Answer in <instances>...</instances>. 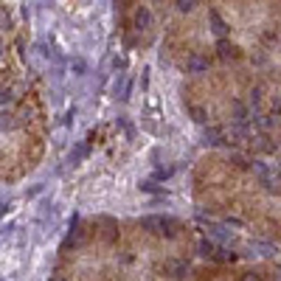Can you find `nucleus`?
I'll list each match as a JSON object with an SVG mask.
<instances>
[{
    "label": "nucleus",
    "instance_id": "7ed1b4c3",
    "mask_svg": "<svg viewBox=\"0 0 281 281\" xmlns=\"http://www.w3.org/2000/svg\"><path fill=\"white\" fill-rule=\"evenodd\" d=\"M186 70L189 73H208V59L200 57V53H191L186 59Z\"/></svg>",
    "mask_w": 281,
    "mask_h": 281
},
{
    "label": "nucleus",
    "instance_id": "4468645a",
    "mask_svg": "<svg viewBox=\"0 0 281 281\" xmlns=\"http://www.w3.org/2000/svg\"><path fill=\"white\" fill-rule=\"evenodd\" d=\"M87 152H90V146H87V143H79V146L70 152V163H79L82 158H87Z\"/></svg>",
    "mask_w": 281,
    "mask_h": 281
},
{
    "label": "nucleus",
    "instance_id": "0eeeda50",
    "mask_svg": "<svg viewBox=\"0 0 281 281\" xmlns=\"http://www.w3.org/2000/svg\"><path fill=\"white\" fill-rule=\"evenodd\" d=\"M135 28H138V31H149V28H152V11H149L146 6H141V9L135 11Z\"/></svg>",
    "mask_w": 281,
    "mask_h": 281
},
{
    "label": "nucleus",
    "instance_id": "aec40b11",
    "mask_svg": "<svg viewBox=\"0 0 281 281\" xmlns=\"http://www.w3.org/2000/svg\"><path fill=\"white\" fill-rule=\"evenodd\" d=\"M242 281H261V276H259V273H245Z\"/></svg>",
    "mask_w": 281,
    "mask_h": 281
},
{
    "label": "nucleus",
    "instance_id": "dca6fc26",
    "mask_svg": "<svg viewBox=\"0 0 281 281\" xmlns=\"http://www.w3.org/2000/svg\"><path fill=\"white\" fill-rule=\"evenodd\" d=\"M256 121H259V127L265 129V133H267V129H273V124H276L270 116H256Z\"/></svg>",
    "mask_w": 281,
    "mask_h": 281
},
{
    "label": "nucleus",
    "instance_id": "423d86ee",
    "mask_svg": "<svg viewBox=\"0 0 281 281\" xmlns=\"http://www.w3.org/2000/svg\"><path fill=\"white\" fill-rule=\"evenodd\" d=\"M231 113H234V124H236V127H245V124H248V107H245V101L234 99V101H231Z\"/></svg>",
    "mask_w": 281,
    "mask_h": 281
},
{
    "label": "nucleus",
    "instance_id": "ddd939ff",
    "mask_svg": "<svg viewBox=\"0 0 281 281\" xmlns=\"http://www.w3.org/2000/svg\"><path fill=\"white\" fill-rule=\"evenodd\" d=\"M189 113H191V118H194V121L197 124H205L208 121V110H205V107H189Z\"/></svg>",
    "mask_w": 281,
    "mask_h": 281
},
{
    "label": "nucleus",
    "instance_id": "6e6552de",
    "mask_svg": "<svg viewBox=\"0 0 281 281\" xmlns=\"http://www.w3.org/2000/svg\"><path fill=\"white\" fill-rule=\"evenodd\" d=\"M208 236L219 239V242H228V239H231V231H228V225H219V222H208Z\"/></svg>",
    "mask_w": 281,
    "mask_h": 281
},
{
    "label": "nucleus",
    "instance_id": "412c9836",
    "mask_svg": "<svg viewBox=\"0 0 281 281\" xmlns=\"http://www.w3.org/2000/svg\"><path fill=\"white\" fill-rule=\"evenodd\" d=\"M51 281H65V278H59V276H57V278H51Z\"/></svg>",
    "mask_w": 281,
    "mask_h": 281
},
{
    "label": "nucleus",
    "instance_id": "20e7f679",
    "mask_svg": "<svg viewBox=\"0 0 281 281\" xmlns=\"http://www.w3.org/2000/svg\"><path fill=\"white\" fill-rule=\"evenodd\" d=\"M208 23H211V31L217 34L219 40H225V34H228V23L219 17V11H208Z\"/></svg>",
    "mask_w": 281,
    "mask_h": 281
},
{
    "label": "nucleus",
    "instance_id": "9b49d317",
    "mask_svg": "<svg viewBox=\"0 0 281 281\" xmlns=\"http://www.w3.org/2000/svg\"><path fill=\"white\" fill-rule=\"evenodd\" d=\"M250 250H259V256H276L278 253L276 245H267V242H250Z\"/></svg>",
    "mask_w": 281,
    "mask_h": 281
},
{
    "label": "nucleus",
    "instance_id": "f257e3e1",
    "mask_svg": "<svg viewBox=\"0 0 281 281\" xmlns=\"http://www.w3.org/2000/svg\"><path fill=\"white\" fill-rule=\"evenodd\" d=\"M141 228L149 231V234H158V236H175V222H172L169 217H158V214L143 217L141 219Z\"/></svg>",
    "mask_w": 281,
    "mask_h": 281
},
{
    "label": "nucleus",
    "instance_id": "39448f33",
    "mask_svg": "<svg viewBox=\"0 0 281 281\" xmlns=\"http://www.w3.org/2000/svg\"><path fill=\"white\" fill-rule=\"evenodd\" d=\"M236 53H239V48L231 43V40H217V57L219 59L228 62V59H236Z\"/></svg>",
    "mask_w": 281,
    "mask_h": 281
},
{
    "label": "nucleus",
    "instance_id": "f8f14e48",
    "mask_svg": "<svg viewBox=\"0 0 281 281\" xmlns=\"http://www.w3.org/2000/svg\"><path fill=\"white\" fill-rule=\"evenodd\" d=\"M197 248H200V253L205 256V259H214V253H217V248H214L211 239H200V245H197Z\"/></svg>",
    "mask_w": 281,
    "mask_h": 281
},
{
    "label": "nucleus",
    "instance_id": "f3484780",
    "mask_svg": "<svg viewBox=\"0 0 281 281\" xmlns=\"http://www.w3.org/2000/svg\"><path fill=\"white\" fill-rule=\"evenodd\" d=\"M214 259H217V261H234L236 256L228 253V250H217V253H214Z\"/></svg>",
    "mask_w": 281,
    "mask_h": 281
},
{
    "label": "nucleus",
    "instance_id": "a211bd4d",
    "mask_svg": "<svg viewBox=\"0 0 281 281\" xmlns=\"http://www.w3.org/2000/svg\"><path fill=\"white\" fill-rule=\"evenodd\" d=\"M259 99H261V87H253V93H250V104H259Z\"/></svg>",
    "mask_w": 281,
    "mask_h": 281
},
{
    "label": "nucleus",
    "instance_id": "6ab92c4d",
    "mask_svg": "<svg viewBox=\"0 0 281 281\" xmlns=\"http://www.w3.org/2000/svg\"><path fill=\"white\" fill-rule=\"evenodd\" d=\"M73 70L76 73H85V59H73Z\"/></svg>",
    "mask_w": 281,
    "mask_h": 281
},
{
    "label": "nucleus",
    "instance_id": "2eb2a0df",
    "mask_svg": "<svg viewBox=\"0 0 281 281\" xmlns=\"http://www.w3.org/2000/svg\"><path fill=\"white\" fill-rule=\"evenodd\" d=\"M177 11L180 14H189V11H194V6H197V0H177Z\"/></svg>",
    "mask_w": 281,
    "mask_h": 281
},
{
    "label": "nucleus",
    "instance_id": "9d476101",
    "mask_svg": "<svg viewBox=\"0 0 281 281\" xmlns=\"http://www.w3.org/2000/svg\"><path fill=\"white\" fill-rule=\"evenodd\" d=\"M166 270H169L175 278H183L189 273V265L186 261H166Z\"/></svg>",
    "mask_w": 281,
    "mask_h": 281
},
{
    "label": "nucleus",
    "instance_id": "1a4fd4ad",
    "mask_svg": "<svg viewBox=\"0 0 281 281\" xmlns=\"http://www.w3.org/2000/svg\"><path fill=\"white\" fill-rule=\"evenodd\" d=\"M202 141H205L208 146H219V143H222V129H219V127H208L205 135H202Z\"/></svg>",
    "mask_w": 281,
    "mask_h": 281
},
{
    "label": "nucleus",
    "instance_id": "f03ea898",
    "mask_svg": "<svg viewBox=\"0 0 281 281\" xmlns=\"http://www.w3.org/2000/svg\"><path fill=\"white\" fill-rule=\"evenodd\" d=\"M250 169H253V175L259 177V180H261V186H265L267 191H276V194L281 191V183L276 180V175L270 172V166H267L265 160H253V163H250Z\"/></svg>",
    "mask_w": 281,
    "mask_h": 281
}]
</instances>
